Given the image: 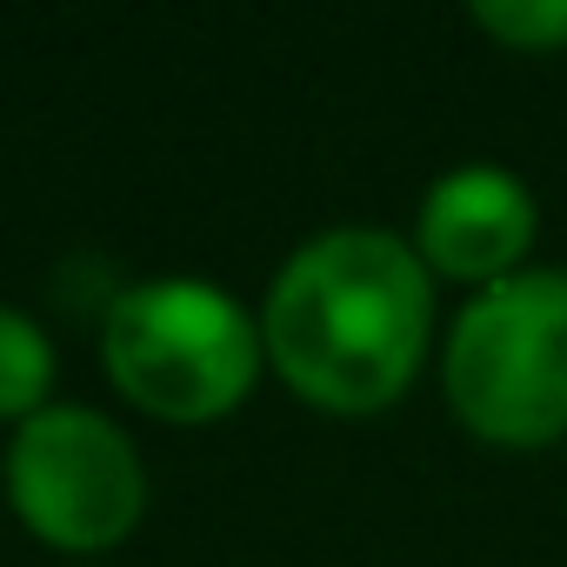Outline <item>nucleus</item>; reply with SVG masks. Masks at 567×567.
Returning a JSON list of instances; mask_svg holds the SVG:
<instances>
[{
    "label": "nucleus",
    "mask_w": 567,
    "mask_h": 567,
    "mask_svg": "<svg viewBox=\"0 0 567 567\" xmlns=\"http://www.w3.org/2000/svg\"><path fill=\"white\" fill-rule=\"evenodd\" d=\"M101 361L141 414L194 427L247 401L267 341H260V315H247L227 288L194 274H154L107 301Z\"/></svg>",
    "instance_id": "obj_3"
},
{
    "label": "nucleus",
    "mask_w": 567,
    "mask_h": 567,
    "mask_svg": "<svg viewBox=\"0 0 567 567\" xmlns=\"http://www.w3.org/2000/svg\"><path fill=\"white\" fill-rule=\"evenodd\" d=\"M467 21L507 54H560L567 48V0H481Z\"/></svg>",
    "instance_id": "obj_7"
},
{
    "label": "nucleus",
    "mask_w": 567,
    "mask_h": 567,
    "mask_svg": "<svg viewBox=\"0 0 567 567\" xmlns=\"http://www.w3.org/2000/svg\"><path fill=\"white\" fill-rule=\"evenodd\" d=\"M540 240V200L520 174L494 161L447 167L414 214V254L427 260L434 280H461V288H494V280L527 274V254Z\"/></svg>",
    "instance_id": "obj_5"
},
{
    "label": "nucleus",
    "mask_w": 567,
    "mask_h": 567,
    "mask_svg": "<svg viewBox=\"0 0 567 567\" xmlns=\"http://www.w3.org/2000/svg\"><path fill=\"white\" fill-rule=\"evenodd\" d=\"M48 388H54V341H48V328L28 308L0 301V421L21 427L28 414H41Z\"/></svg>",
    "instance_id": "obj_6"
},
{
    "label": "nucleus",
    "mask_w": 567,
    "mask_h": 567,
    "mask_svg": "<svg viewBox=\"0 0 567 567\" xmlns=\"http://www.w3.org/2000/svg\"><path fill=\"white\" fill-rule=\"evenodd\" d=\"M8 501L41 540L101 554L134 534L147 507V467L127 427H114L101 408L48 401L8 441Z\"/></svg>",
    "instance_id": "obj_4"
},
{
    "label": "nucleus",
    "mask_w": 567,
    "mask_h": 567,
    "mask_svg": "<svg viewBox=\"0 0 567 567\" xmlns=\"http://www.w3.org/2000/svg\"><path fill=\"white\" fill-rule=\"evenodd\" d=\"M441 388L487 447L567 441V267H527L467 295L441 348Z\"/></svg>",
    "instance_id": "obj_2"
},
{
    "label": "nucleus",
    "mask_w": 567,
    "mask_h": 567,
    "mask_svg": "<svg viewBox=\"0 0 567 567\" xmlns=\"http://www.w3.org/2000/svg\"><path fill=\"white\" fill-rule=\"evenodd\" d=\"M260 341L301 401L381 414L434 348V274L388 227H328L280 260L260 301Z\"/></svg>",
    "instance_id": "obj_1"
}]
</instances>
